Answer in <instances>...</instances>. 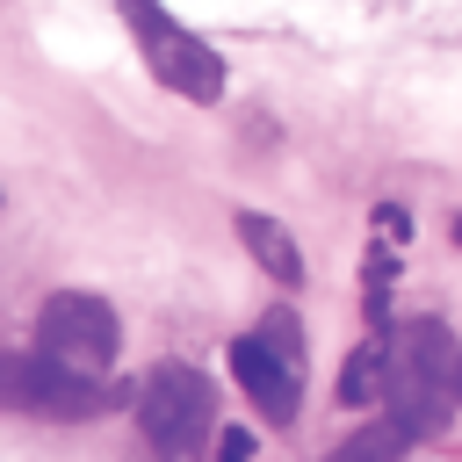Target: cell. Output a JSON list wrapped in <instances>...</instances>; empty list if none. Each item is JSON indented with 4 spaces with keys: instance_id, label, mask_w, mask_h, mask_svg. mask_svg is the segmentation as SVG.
I'll return each mask as SVG.
<instances>
[{
    "instance_id": "cell-1",
    "label": "cell",
    "mask_w": 462,
    "mask_h": 462,
    "mask_svg": "<svg viewBox=\"0 0 462 462\" xmlns=\"http://www.w3.org/2000/svg\"><path fill=\"white\" fill-rule=\"evenodd\" d=\"M455 361H462V346H455V332L440 325V318H419V325H404L390 346H383V404H390V426H404L411 440L419 433H440L448 426V383H455Z\"/></svg>"
},
{
    "instance_id": "cell-2",
    "label": "cell",
    "mask_w": 462,
    "mask_h": 462,
    "mask_svg": "<svg viewBox=\"0 0 462 462\" xmlns=\"http://www.w3.org/2000/svg\"><path fill=\"white\" fill-rule=\"evenodd\" d=\"M116 346H123V325L94 289H58L36 310V354L79 383H101V368H116Z\"/></svg>"
},
{
    "instance_id": "cell-3",
    "label": "cell",
    "mask_w": 462,
    "mask_h": 462,
    "mask_svg": "<svg viewBox=\"0 0 462 462\" xmlns=\"http://www.w3.org/2000/svg\"><path fill=\"white\" fill-rule=\"evenodd\" d=\"M123 22H130V36H137V51H144L159 87H173L188 101H217L224 94V58L195 29H180L159 0H123Z\"/></svg>"
},
{
    "instance_id": "cell-4",
    "label": "cell",
    "mask_w": 462,
    "mask_h": 462,
    "mask_svg": "<svg viewBox=\"0 0 462 462\" xmlns=\"http://www.w3.org/2000/svg\"><path fill=\"white\" fill-rule=\"evenodd\" d=\"M209 383L188 368V361H159L144 375V397H137V419H144V440L166 455V462H188L202 440H209Z\"/></svg>"
},
{
    "instance_id": "cell-5",
    "label": "cell",
    "mask_w": 462,
    "mask_h": 462,
    "mask_svg": "<svg viewBox=\"0 0 462 462\" xmlns=\"http://www.w3.org/2000/svg\"><path fill=\"white\" fill-rule=\"evenodd\" d=\"M0 404L7 411H36V419H94L101 411V383H79V375L51 368L43 354H0Z\"/></svg>"
},
{
    "instance_id": "cell-6",
    "label": "cell",
    "mask_w": 462,
    "mask_h": 462,
    "mask_svg": "<svg viewBox=\"0 0 462 462\" xmlns=\"http://www.w3.org/2000/svg\"><path fill=\"white\" fill-rule=\"evenodd\" d=\"M231 375L245 383V397L267 411V419H296V397H303V361L274 354L260 332L231 339Z\"/></svg>"
},
{
    "instance_id": "cell-7",
    "label": "cell",
    "mask_w": 462,
    "mask_h": 462,
    "mask_svg": "<svg viewBox=\"0 0 462 462\" xmlns=\"http://www.w3.org/2000/svg\"><path fill=\"white\" fill-rule=\"evenodd\" d=\"M238 238H245V253L282 282V289H296L303 282V253H296V238L274 224V217H260V209H238Z\"/></svg>"
},
{
    "instance_id": "cell-8",
    "label": "cell",
    "mask_w": 462,
    "mask_h": 462,
    "mask_svg": "<svg viewBox=\"0 0 462 462\" xmlns=\"http://www.w3.org/2000/svg\"><path fill=\"white\" fill-rule=\"evenodd\" d=\"M375 397H383V339L354 346L339 368V404H375Z\"/></svg>"
},
{
    "instance_id": "cell-9",
    "label": "cell",
    "mask_w": 462,
    "mask_h": 462,
    "mask_svg": "<svg viewBox=\"0 0 462 462\" xmlns=\"http://www.w3.org/2000/svg\"><path fill=\"white\" fill-rule=\"evenodd\" d=\"M404 448H411V433H404V426H390V419H375V426H361L346 448H332L325 462H397Z\"/></svg>"
},
{
    "instance_id": "cell-10",
    "label": "cell",
    "mask_w": 462,
    "mask_h": 462,
    "mask_svg": "<svg viewBox=\"0 0 462 462\" xmlns=\"http://www.w3.org/2000/svg\"><path fill=\"white\" fill-rule=\"evenodd\" d=\"M375 238H383V253H390V245H404V238H411V217H404L397 202H383V209H375Z\"/></svg>"
},
{
    "instance_id": "cell-11",
    "label": "cell",
    "mask_w": 462,
    "mask_h": 462,
    "mask_svg": "<svg viewBox=\"0 0 462 462\" xmlns=\"http://www.w3.org/2000/svg\"><path fill=\"white\" fill-rule=\"evenodd\" d=\"M217 462H253V433H245V426L217 433Z\"/></svg>"
},
{
    "instance_id": "cell-12",
    "label": "cell",
    "mask_w": 462,
    "mask_h": 462,
    "mask_svg": "<svg viewBox=\"0 0 462 462\" xmlns=\"http://www.w3.org/2000/svg\"><path fill=\"white\" fill-rule=\"evenodd\" d=\"M448 390H455V397H462V361H455V383H448Z\"/></svg>"
},
{
    "instance_id": "cell-13",
    "label": "cell",
    "mask_w": 462,
    "mask_h": 462,
    "mask_svg": "<svg viewBox=\"0 0 462 462\" xmlns=\"http://www.w3.org/2000/svg\"><path fill=\"white\" fill-rule=\"evenodd\" d=\"M455 245H462V217H455Z\"/></svg>"
}]
</instances>
